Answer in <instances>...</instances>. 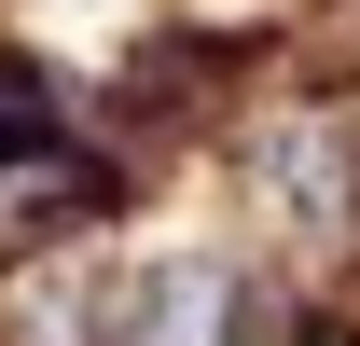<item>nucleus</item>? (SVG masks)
<instances>
[{
    "label": "nucleus",
    "mask_w": 360,
    "mask_h": 346,
    "mask_svg": "<svg viewBox=\"0 0 360 346\" xmlns=\"http://www.w3.org/2000/svg\"><path fill=\"white\" fill-rule=\"evenodd\" d=\"M84 208H97V167H84L56 125H14V139H0V263L56 250Z\"/></svg>",
    "instance_id": "f257e3e1"
},
{
    "label": "nucleus",
    "mask_w": 360,
    "mask_h": 346,
    "mask_svg": "<svg viewBox=\"0 0 360 346\" xmlns=\"http://www.w3.org/2000/svg\"><path fill=\"white\" fill-rule=\"evenodd\" d=\"M84 319H97L84 346H194L208 333V263H125V277L84 291Z\"/></svg>",
    "instance_id": "f03ea898"
},
{
    "label": "nucleus",
    "mask_w": 360,
    "mask_h": 346,
    "mask_svg": "<svg viewBox=\"0 0 360 346\" xmlns=\"http://www.w3.org/2000/svg\"><path fill=\"white\" fill-rule=\"evenodd\" d=\"M250 180H264V194H305V208H333V194H347V125H333V111H291V125H264V139H250Z\"/></svg>",
    "instance_id": "7ed1b4c3"
}]
</instances>
